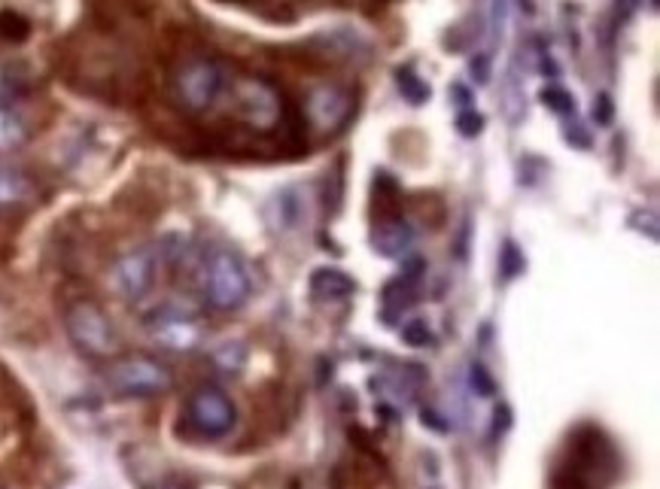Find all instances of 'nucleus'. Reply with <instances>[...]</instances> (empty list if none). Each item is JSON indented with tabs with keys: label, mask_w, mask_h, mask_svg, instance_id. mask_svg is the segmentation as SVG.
Returning a JSON list of instances; mask_svg holds the SVG:
<instances>
[{
	"label": "nucleus",
	"mask_w": 660,
	"mask_h": 489,
	"mask_svg": "<svg viewBox=\"0 0 660 489\" xmlns=\"http://www.w3.org/2000/svg\"><path fill=\"white\" fill-rule=\"evenodd\" d=\"M198 286L204 304L219 313H232L244 307L253 295V280L244 259L226 247H213L204 253L198 265Z\"/></svg>",
	"instance_id": "1"
},
{
	"label": "nucleus",
	"mask_w": 660,
	"mask_h": 489,
	"mask_svg": "<svg viewBox=\"0 0 660 489\" xmlns=\"http://www.w3.org/2000/svg\"><path fill=\"white\" fill-rule=\"evenodd\" d=\"M64 329H67L70 344L89 359H101V362L116 359L119 350H122V341H119L113 319L107 316V310L101 304H95L89 298H80V301H73L67 307Z\"/></svg>",
	"instance_id": "2"
},
{
	"label": "nucleus",
	"mask_w": 660,
	"mask_h": 489,
	"mask_svg": "<svg viewBox=\"0 0 660 489\" xmlns=\"http://www.w3.org/2000/svg\"><path fill=\"white\" fill-rule=\"evenodd\" d=\"M174 89V101L186 110V113H207L216 107V101L226 95L229 89V73L216 58H189L174 70L171 79Z\"/></svg>",
	"instance_id": "3"
},
{
	"label": "nucleus",
	"mask_w": 660,
	"mask_h": 489,
	"mask_svg": "<svg viewBox=\"0 0 660 489\" xmlns=\"http://www.w3.org/2000/svg\"><path fill=\"white\" fill-rule=\"evenodd\" d=\"M104 383L113 395L122 398H153V395H165L174 386V371L156 356L128 353V356H116L107 365Z\"/></svg>",
	"instance_id": "4"
},
{
	"label": "nucleus",
	"mask_w": 660,
	"mask_h": 489,
	"mask_svg": "<svg viewBox=\"0 0 660 489\" xmlns=\"http://www.w3.org/2000/svg\"><path fill=\"white\" fill-rule=\"evenodd\" d=\"M232 107L241 125L256 134H271L283 122V98L262 76H235L229 79Z\"/></svg>",
	"instance_id": "5"
},
{
	"label": "nucleus",
	"mask_w": 660,
	"mask_h": 489,
	"mask_svg": "<svg viewBox=\"0 0 660 489\" xmlns=\"http://www.w3.org/2000/svg\"><path fill=\"white\" fill-rule=\"evenodd\" d=\"M146 332L150 338L171 350V353H192L195 347H201L207 329L198 313L180 307V304H162L156 307L150 316H146Z\"/></svg>",
	"instance_id": "6"
},
{
	"label": "nucleus",
	"mask_w": 660,
	"mask_h": 489,
	"mask_svg": "<svg viewBox=\"0 0 660 489\" xmlns=\"http://www.w3.org/2000/svg\"><path fill=\"white\" fill-rule=\"evenodd\" d=\"M186 423L201 438H226L238 423L235 401L216 386H201L186 401Z\"/></svg>",
	"instance_id": "7"
},
{
	"label": "nucleus",
	"mask_w": 660,
	"mask_h": 489,
	"mask_svg": "<svg viewBox=\"0 0 660 489\" xmlns=\"http://www.w3.org/2000/svg\"><path fill=\"white\" fill-rule=\"evenodd\" d=\"M159 253L153 247H137L122 253L110 268V286L122 301H140L156 283Z\"/></svg>",
	"instance_id": "8"
},
{
	"label": "nucleus",
	"mask_w": 660,
	"mask_h": 489,
	"mask_svg": "<svg viewBox=\"0 0 660 489\" xmlns=\"http://www.w3.org/2000/svg\"><path fill=\"white\" fill-rule=\"evenodd\" d=\"M305 113H308V122L320 134H335L353 116V95L341 86H332V83L317 86L305 101Z\"/></svg>",
	"instance_id": "9"
},
{
	"label": "nucleus",
	"mask_w": 660,
	"mask_h": 489,
	"mask_svg": "<svg viewBox=\"0 0 660 489\" xmlns=\"http://www.w3.org/2000/svg\"><path fill=\"white\" fill-rule=\"evenodd\" d=\"M372 243H375V253L384 259H402L411 253L414 247V228L408 219L402 216H387L375 225L372 231Z\"/></svg>",
	"instance_id": "10"
},
{
	"label": "nucleus",
	"mask_w": 660,
	"mask_h": 489,
	"mask_svg": "<svg viewBox=\"0 0 660 489\" xmlns=\"http://www.w3.org/2000/svg\"><path fill=\"white\" fill-rule=\"evenodd\" d=\"M37 198V186L34 180L13 165H0V210H22Z\"/></svg>",
	"instance_id": "11"
},
{
	"label": "nucleus",
	"mask_w": 660,
	"mask_h": 489,
	"mask_svg": "<svg viewBox=\"0 0 660 489\" xmlns=\"http://www.w3.org/2000/svg\"><path fill=\"white\" fill-rule=\"evenodd\" d=\"M311 295L320 301H344L356 292V280L341 268H317L311 274Z\"/></svg>",
	"instance_id": "12"
},
{
	"label": "nucleus",
	"mask_w": 660,
	"mask_h": 489,
	"mask_svg": "<svg viewBox=\"0 0 660 489\" xmlns=\"http://www.w3.org/2000/svg\"><path fill=\"white\" fill-rule=\"evenodd\" d=\"M28 122L10 107L0 104V152H16L28 143Z\"/></svg>",
	"instance_id": "13"
},
{
	"label": "nucleus",
	"mask_w": 660,
	"mask_h": 489,
	"mask_svg": "<svg viewBox=\"0 0 660 489\" xmlns=\"http://www.w3.org/2000/svg\"><path fill=\"white\" fill-rule=\"evenodd\" d=\"M31 86V73L22 61H0V104L22 98Z\"/></svg>",
	"instance_id": "14"
},
{
	"label": "nucleus",
	"mask_w": 660,
	"mask_h": 489,
	"mask_svg": "<svg viewBox=\"0 0 660 489\" xmlns=\"http://www.w3.org/2000/svg\"><path fill=\"white\" fill-rule=\"evenodd\" d=\"M396 86L405 95V101H411V104H426L429 101V86L423 83V79L411 67H399L396 70Z\"/></svg>",
	"instance_id": "15"
},
{
	"label": "nucleus",
	"mask_w": 660,
	"mask_h": 489,
	"mask_svg": "<svg viewBox=\"0 0 660 489\" xmlns=\"http://www.w3.org/2000/svg\"><path fill=\"white\" fill-rule=\"evenodd\" d=\"M244 359H247V353L238 341H229L213 353V365H216V371H223V374H238L244 368Z\"/></svg>",
	"instance_id": "16"
},
{
	"label": "nucleus",
	"mask_w": 660,
	"mask_h": 489,
	"mask_svg": "<svg viewBox=\"0 0 660 489\" xmlns=\"http://www.w3.org/2000/svg\"><path fill=\"white\" fill-rule=\"evenodd\" d=\"M28 34H31L28 19H22V16L13 13V10L0 13V37L10 40V43H22V40H28Z\"/></svg>",
	"instance_id": "17"
},
{
	"label": "nucleus",
	"mask_w": 660,
	"mask_h": 489,
	"mask_svg": "<svg viewBox=\"0 0 660 489\" xmlns=\"http://www.w3.org/2000/svg\"><path fill=\"white\" fill-rule=\"evenodd\" d=\"M499 268H502V274H505L508 280H511V277H518V274L524 271V256L518 253V247H515V243H511V240H508L505 247H502Z\"/></svg>",
	"instance_id": "18"
},
{
	"label": "nucleus",
	"mask_w": 660,
	"mask_h": 489,
	"mask_svg": "<svg viewBox=\"0 0 660 489\" xmlns=\"http://www.w3.org/2000/svg\"><path fill=\"white\" fill-rule=\"evenodd\" d=\"M402 338H405L411 347H429V344H432V332H429V325H426L423 319H411L405 329H402Z\"/></svg>",
	"instance_id": "19"
},
{
	"label": "nucleus",
	"mask_w": 660,
	"mask_h": 489,
	"mask_svg": "<svg viewBox=\"0 0 660 489\" xmlns=\"http://www.w3.org/2000/svg\"><path fill=\"white\" fill-rule=\"evenodd\" d=\"M542 101H545V107H551L554 113H572V110H575V101L569 98V92H563V89H557V86L545 89V92H542Z\"/></svg>",
	"instance_id": "20"
},
{
	"label": "nucleus",
	"mask_w": 660,
	"mask_h": 489,
	"mask_svg": "<svg viewBox=\"0 0 660 489\" xmlns=\"http://www.w3.org/2000/svg\"><path fill=\"white\" fill-rule=\"evenodd\" d=\"M469 377H472V386H475V392L478 395H493L496 392V383H493V377L487 374V368L484 365H472V371H469Z\"/></svg>",
	"instance_id": "21"
},
{
	"label": "nucleus",
	"mask_w": 660,
	"mask_h": 489,
	"mask_svg": "<svg viewBox=\"0 0 660 489\" xmlns=\"http://www.w3.org/2000/svg\"><path fill=\"white\" fill-rule=\"evenodd\" d=\"M481 128H484V116H478V113H460L457 131H460L463 137H475V134H481Z\"/></svg>",
	"instance_id": "22"
},
{
	"label": "nucleus",
	"mask_w": 660,
	"mask_h": 489,
	"mask_svg": "<svg viewBox=\"0 0 660 489\" xmlns=\"http://www.w3.org/2000/svg\"><path fill=\"white\" fill-rule=\"evenodd\" d=\"M609 116H612V101H609L606 95H600V101H597V107H594V119H597V122H609Z\"/></svg>",
	"instance_id": "23"
},
{
	"label": "nucleus",
	"mask_w": 660,
	"mask_h": 489,
	"mask_svg": "<svg viewBox=\"0 0 660 489\" xmlns=\"http://www.w3.org/2000/svg\"><path fill=\"white\" fill-rule=\"evenodd\" d=\"M454 95L460 98L457 104H469V101H472V95H469V89H463V86H454Z\"/></svg>",
	"instance_id": "24"
}]
</instances>
